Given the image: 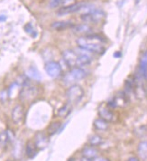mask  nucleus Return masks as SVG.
Instances as JSON below:
<instances>
[{
	"mask_svg": "<svg viewBox=\"0 0 147 161\" xmlns=\"http://www.w3.org/2000/svg\"><path fill=\"white\" fill-rule=\"evenodd\" d=\"M62 57L70 68H83L84 66L88 65L92 61L89 53L80 47L63 51Z\"/></svg>",
	"mask_w": 147,
	"mask_h": 161,
	"instance_id": "f257e3e1",
	"label": "nucleus"
},
{
	"mask_svg": "<svg viewBox=\"0 0 147 161\" xmlns=\"http://www.w3.org/2000/svg\"><path fill=\"white\" fill-rule=\"evenodd\" d=\"M78 46L92 53L101 54L105 52V39L97 35H88L79 37L76 40Z\"/></svg>",
	"mask_w": 147,
	"mask_h": 161,
	"instance_id": "f03ea898",
	"label": "nucleus"
},
{
	"mask_svg": "<svg viewBox=\"0 0 147 161\" xmlns=\"http://www.w3.org/2000/svg\"><path fill=\"white\" fill-rule=\"evenodd\" d=\"M88 73L83 68H71L62 76V82L66 86H71L73 84H78L79 81L85 79Z\"/></svg>",
	"mask_w": 147,
	"mask_h": 161,
	"instance_id": "7ed1b4c3",
	"label": "nucleus"
},
{
	"mask_svg": "<svg viewBox=\"0 0 147 161\" xmlns=\"http://www.w3.org/2000/svg\"><path fill=\"white\" fill-rule=\"evenodd\" d=\"M39 95L40 90L38 87L31 83H25L19 92V100L22 103H33Z\"/></svg>",
	"mask_w": 147,
	"mask_h": 161,
	"instance_id": "20e7f679",
	"label": "nucleus"
},
{
	"mask_svg": "<svg viewBox=\"0 0 147 161\" xmlns=\"http://www.w3.org/2000/svg\"><path fill=\"white\" fill-rule=\"evenodd\" d=\"M106 16V14L102 9L95 8L94 6L86 13L81 15V20L85 24H98Z\"/></svg>",
	"mask_w": 147,
	"mask_h": 161,
	"instance_id": "39448f33",
	"label": "nucleus"
},
{
	"mask_svg": "<svg viewBox=\"0 0 147 161\" xmlns=\"http://www.w3.org/2000/svg\"><path fill=\"white\" fill-rule=\"evenodd\" d=\"M84 94H85V92L81 85L73 84L71 86H69L65 92L67 103L71 105L80 103L82 100V98L84 97Z\"/></svg>",
	"mask_w": 147,
	"mask_h": 161,
	"instance_id": "423d86ee",
	"label": "nucleus"
},
{
	"mask_svg": "<svg viewBox=\"0 0 147 161\" xmlns=\"http://www.w3.org/2000/svg\"><path fill=\"white\" fill-rule=\"evenodd\" d=\"M127 103H128V95L125 92H118L113 97L110 103H108V104L112 109H114V108H124L127 105Z\"/></svg>",
	"mask_w": 147,
	"mask_h": 161,
	"instance_id": "0eeeda50",
	"label": "nucleus"
},
{
	"mask_svg": "<svg viewBox=\"0 0 147 161\" xmlns=\"http://www.w3.org/2000/svg\"><path fill=\"white\" fill-rule=\"evenodd\" d=\"M113 109L108 104V103H102L98 105L97 113L99 118L107 120L108 122H112L115 119V114L113 112Z\"/></svg>",
	"mask_w": 147,
	"mask_h": 161,
	"instance_id": "6e6552de",
	"label": "nucleus"
},
{
	"mask_svg": "<svg viewBox=\"0 0 147 161\" xmlns=\"http://www.w3.org/2000/svg\"><path fill=\"white\" fill-rule=\"evenodd\" d=\"M44 70L46 73L53 79L59 78L60 76L62 75V69L58 62H48L44 66Z\"/></svg>",
	"mask_w": 147,
	"mask_h": 161,
	"instance_id": "1a4fd4ad",
	"label": "nucleus"
},
{
	"mask_svg": "<svg viewBox=\"0 0 147 161\" xmlns=\"http://www.w3.org/2000/svg\"><path fill=\"white\" fill-rule=\"evenodd\" d=\"M87 5H88V2H85V1L74 3V4L70 5V6L60 8L58 11V15H69V14H72V13H76V12H81L83 10V8H85Z\"/></svg>",
	"mask_w": 147,
	"mask_h": 161,
	"instance_id": "9d476101",
	"label": "nucleus"
},
{
	"mask_svg": "<svg viewBox=\"0 0 147 161\" xmlns=\"http://www.w3.org/2000/svg\"><path fill=\"white\" fill-rule=\"evenodd\" d=\"M24 107L22 103H18L15 105V107L13 108V110L11 111V119L12 121L15 125H21L24 119Z\"/></svg>",
	"mask_w": 147,
	"mask_h": 161,
	"instance_id": "9b49d317",
	"label": "nucleus"
},
{
	"mask_svg": "<svg viewBox=\"0 0 147 161\" xmlns=\"http://www.w3.org/2000/svg\"><path fill=\"white\" fill-rule=\"evenodd\" d=\"M38 150H44L49 144V136L46 132L38 131L34 135V139H33Z\"/></svg>",
	"mask_w": 147,
	"mask_h": 161,
	"instance_id": "f8f14e48",
	"label": "nucleus"
},
{
	"mask_svg": "<svg viewBox=\"0 0 147 161\" xmlns=\"http://www.w3.org/2000/svg\"><path fill=\"white\" fill-rule=\"evenodd\" d=\"M81 155L82 157L91 158V159H96L98 157V150L96 147H92L90 145L84 147L81 150Z\"/></svg>",
	"mask_w": 147,
	"mask_h": 161,
	"instance_id": "ddd939ff",
	"label": "nucleus"
},
{
	"mask_svg": "<svg viewBox=\"0 0 147 161\" xmlns=\"http://www.w3.org/2000/svg\"><path fill=\"white\" fill-rule=\"evenodd\" d=\"M73 32L78 34V35H81V36H88L92 34V27L89 26L88 24H81V25H74L73 26Z\"/></svg>",
	"mask_w": 147,
	"mask_h": 161,
	"instance_id": "4468645a",
	"label": "nucleus"
},
{
	"mask_svg": "<svg viewBox=\"0 0 147 161\" xmlns=\"http://www.w3.org/2000/svg\"><path fill=\"white\" fill-rule=\"evenodd\" d=\"M39 150L37 149L36 146L34 142V140L32 139H29L27 140L26 144H25V147H24V152H25V155L28 158H33L36 156L37 152Z\"/></svg>",
	"mask_w": 147,
	"mask_h": 161,
	"instance_id": "2eb2a0df",
	"label": "nucleus"
},
{
	"mask_svg": "<svg viewBox=\"0 0 147 161\" xmlns=\"http://www.w3.org/2000/svg\"><path fill=\"white\" fill-rule=\"evenodd\" d=\"M93 127H94L96 130L107 131L108 130V128H109V122H108L107 120H105L101 118H97L93 122Z\"/></svg>",
	"mask_w": 147,
	"mask_h": 161,
	"instance_id": "dca6fc26",
	"label": "nucleus"
},
{
	"mask_svg": "<svg viewBox=\"0 0 147 161\" xmlns=\"http://www.w3.org/2000/svg\"><path fill=\"white\" fill-rule=\"evenodd\" d=\"M52 28L56 31H62V30L69 29V28H73L74 25L72 22L70 21H59V22H53L52 24Z\"/></svg>",
	"mask_w": 147,
	"mask_h": 161,
	"instance_id": "f3484780",
	"label": "nucleus"
},
{
	"mask_svg": "<svg viewBox=\"0 0 147 161\" xmlns=\"http://www.w3.org/2000/svg\"><path fill=\"white\" fill-rule=\"evenodd\" d=\"M137 73H140L144 78L147 77V52L140 59V64Z\"/></svg>",
	"mask_w": 147,
	"mask_h": 161,
	"instance_id": "a211bd4d",
	"label": "nucleus"
},
{
	"mask_svg": "<svg viewBox=\"0 0 147 161\" xmlns=\"http://www.w3.org/2000/svg\"><path fill=\"white\" fill-rule=\"evenodd\" d=\"M71 109H72V105L70 103H65L64 105H62L59 110H57V116L61 119H65L67 118L71 112Z\"/></svg>",
	"mask_w": 147,
	"mask_h": 161,
	"instance_id": "6ab92c4d",
	"label": "nucleus"
},
{
	"mask_svg": "<svg viewBox=\"0 0 147 161\" xmlns=\"http://www.w3.org/2000/svg\"><path fill=\"white\" fill-rule=\"evenodd\" d=\"M137 155L141 159H147V140L141 141L137 146Z\"/></svg>",
	"mask_w": 147,
	"mask_h": 161,
	"instance_id": "aec40b11",
	"label": "nucleus"
},
{
	"mask_svg": "<svg viewBox=\"0 0 147 161\" xmlns=\"http://www.w3.org/2000/svg\"><path fill=\"white\" fill-rule=\"evenodd\" d=\"M103 142V138H102L100 135H98V134H93V135H91L88 139V145H90V146L92 147H96L100 146V145H102Z\"/></svg>",
	"mask_w": 147,
	"mask_h": 161,
	"instance_id": "412c9836",
	"label": "nucleus"
},
{
	"mask_svg": "<svg viewBox=\"0 0 147 161\" xmlns=\"http://www.w3.org/2000/svg\"><path fill=\"white\" fill-rule=\"evenodd\" d=\"M60 126H61V122L59 121V120L52 121L47 127V132L46 133L48 134V136H52L55 133H57V131L59 130L60 128Z\"/></svg>",
	"mask_w": 147,
	"mask_h": 161,
	"instance_id": "4be33fe9",
	"label": "nucleus"
},
{
	"mask_svg": "<svg viewBox=\"0 0 147 161\" xmlns=\"http://www.w3.org/2000/svg\"><path fill=\"white\" fill-rule=\"evenodd\" d=\"M8 139V130L6 123L0 119V142L5 143Z\"/></svg>",
	"mask_w": 147,
	"mask_h": 161,
	"instance_id": "5701e85b",
	"label": "nucleus"
},
{
	"mask_svg": "<svg viewBox=\"0 0 147 161\" xmlns=\"http://www.w3.org/2000/svg\"><path fill=\"white\" fill-rule=\"evenodd\" d=\"M63 1L64 0H51L50 3H49V7L51 8H58L63 3Z\"/></svg>",
	"mask_w": 147,
	"mask_h": 161,
	"instance_id": "b1692460",
	"label": "nucleus"
},
{
	"mask_svg": "<svg viewBox=\"0 0 147 161\" xmlns=\"http://www.w3.org/2000/svg\"><path fill=\"white\" fill-rule=\"evenodd\" d=\"M127 161H140L139 158H136V157H131V158H129Z\"/></svg>",
	"mask_w": 147,
	"mask_h": 161,
	"instance_id": "393cba45",
	"label": "nucleus"
},
{
	"mask_svg": "<svg viewBox=\"0 0 147 161\" xmlns=\"http://www.w3.org/2000/svg\"><path fill=\"white\" fill-rule=\"evenodd\" d=\"M95 159H91V158H85V157H81V161H94Z\"/></svg>",
	"mask_w": 147,
	"mask_h": 161,
	"instance_id": "a878e982",
	"label": "nucleus"
},
{
	"mask_svg": "<svg viewBox=\"0 0 147 161\" xmlns=\"http://www.w3.org/2000/svg\"><path fill=\"white\" fill-rule=\"evenodd\" d=\"M94 161H109L107 158H97Z\"/></svg>",
	"mask_w": 147,
	"mask_h": 161,
	"instance_id": "bb28decb",
	"label": "nucleus"
},
{
	"mask_svg": "<svg viewBox=\"0 0 147 161\" xmlns=\"http://www.w3.org/2000/svg\"><path fill=\"white\" fill-rule=\"evenodd\" d=\"M145 94L147 96V80H146V83H145Z\"/></svg>",
	"mask_w": 147,
	"mask_h": 161,
	"instance_id": "cd10ccee",
	"label": "nucleus"
},
{
	"mask_svg": "<svg viewBox=\"0 0 147 161\" xmlns=\"http://www.w3.org/2000/svg\"><path fill=\"white\" fill-rule=\"evenodd\" d=\"M8 161H12V160H8Z\"/></svg>",
	"mask_w": 147,
	"mask_h": 161,
	"instance_id": "c85d7f7f",
	"label": "nucleus"
}]
</instances>
